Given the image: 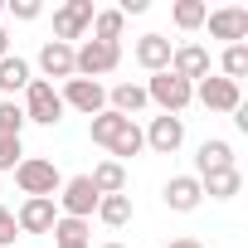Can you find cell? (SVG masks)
Masks as SVG:
<instances>
[{
  "mask_svg": "<svg viewBox=\"0 0 248 248\" xmlns=\"http://www.w3.org/2000/svg\"><path fill=\"white\" fill-rule=\"evenodd\" d=\"M88 34H93V39H102V44H122V34H127V20H122V10H117V5H112V10H97Z\"/></svg>",
  "mask_w": 248,
  "mask_h": 248,
  "instance_id": "7402d4cb",
  "label": "cell"
},
{
  "mask_svg": "<svg viewBox=\"0 0 248 248\" xmlns=\"http://www.w3.org/2000/svg\"><path fill=\"white\" fill-rule=\"evenodd\" d=\"M54 219H59L54 200H20V209H15V229L20 233H49Z\"/></svg>",
  "mask_w": 248,
  "mask_h": 248,
  "instance_id": "2e32d148",
  "label": "cell"
},
{
  "mask_svg": "<svg viewBox=\"0 0 248 248\" xmlns=\"http://www.w3.org/2000/svg\"><path fill=\"white\" fill-rule=\"evenodd\" d=\"M170 54H175V44H170L166 34H141V39L132 44V59H137L146 73H166V68H170Z\"/></svg>",
  "mask_w": 248,
  "mask_h": 248,
  "instance_id": "9a60e30c",
  "label": "cell"
},
{
  "mask_svg": "<svg viewBox=\"0 0 248 248\" xmlns=\"http://www.w3.org/2000/svg\"><path fill=\"white\" fill-rule=\"evenodd\" d=\"M204 25H209V39H224V49L248 39V10L243 5H219L204 15Z\"/></svg>",
  "mask_w": 248,
  "mask_h": 248,
  "instance_id": "30bf717a",
  "label": "cell"
},
{
  "mask_svg": "<svg viewBox=\"0 0 248 248\" xmlns=\"http://www.w3.org/2000/svg\"><path fill=\"white\" fill-rule=\"evenodd\" d=\"M34 68H39V78L44 83H68L73 78V44H59V39H44V49H39V59H34Z\"/></svg>",
  "mask_w": 248,
  "mask_h": 248,
  "instance_id": "7c38bea8",
  "label": "cell"
},
{
  "mask_svg": "<svg viewBox=\"0 0 248 248\" xmlns=\"http://www.w3.org/2000/svg\"><path fill=\"white\" fill-rule=\"evenodd\" d=\"M166 248H200L195 238H175V243H166Z\"/></svg>",
  "mask_w": 248,
  "mask_h": 248,
  "instance_id": "4dcf8cb0",
  "label": "cell"
},
{
  "mask_svg": "<svg viewBox=\"0 0 248 248\" xmlns=\"http://www.w3.org/2000/svg\"><path fill=\"white\" fill-rule=\"evenodd\" d=\"M34 83V63L30 59H20V54H5L0 59V97H15V93H25Z\"/></svg>",
  "mask_w": 248,
  "mask_h": 248,
  "instance_id": "ac0fdd59",
  "label": "cell"
},
{
  "mask_svg": "<svg viewBox=\"0 0 248 248\" xmlns=\"http://www.w3.org/2000/svg\"><path fill=\"white\" fill-rule=\"evenodd\" d=\"M102 248H127V243H117V238H112V243H102Z\"/></svg>",
  "mask_w": 248,
  "mask_h": 248,
  "instance_id": "1f68e13d",
  "label": "cell"
},
{
  "mask_svg": "<svg viewBox=\"0 0 248 248\" xmlns=\"http://www.w3.org/2000/svg\"><path fill=\"white\" fill-rule=\"evenodd\" d=\"M170 73H175V78H185V83L209 78V73H214L209 49H204V44H175V54H170Z\"/></svg>",
  "mask_w": 248,
  "mask_h": 248,
  "instance_id": "4fadbf2b",
  "label": "cell"
},
{
  "mask_svg": "<svg viewBox=\"0 0 248 248\" xmlns=\"http://www.w3.org/2000/svg\"><path fill=\"white\" fill-rule=\"evenodd\" d=\"M88 180H93L97 195H122V190H127V166L107 156V161H97V166L88 170Z\"/></svg>",
  "mask_w": 248,
  "mask_h": 248,
  "instance_id": "d6986e66",
  "label": "cell"
},
{
  "mask_svg": "<svg viewBox=\"0 0 248 248\" xmlns=\"http://www.w3.org/2000/svg\"><path fill=\"white\" fill-rule=\"evenodd\" d=\"M49 233H54V243H59V248H68V243H88L93 224H88V219H68V214H59Z\"/></svg>",
  "mask_w": 248,
  "mask_h": 248,
  "instance_id": "603a6c76",
  "label": "cell"
},
{
  "mask_svg": "<svg viewBox=\"0 0 248 248\" xmlns=\"http://www.w3.org/2000/svg\"><path fill=\"white\" fill-rule=\"evenodd\" d=\"M25 112H20V102L15 97H0V137H25Z\"/></svg>",
  "mask_w": 248,
  "mask_h": 248,
  "instance_id": "484cf974",
  "label": "cell"
},
{
  "mask_svg": "<svg viewBox=\"0 0 248 248\" xmlns=\"http://www.w3.org/2000/svg\"><path fill=\"white\" fill-rule=\"evenodd\" d=\"M5 15H15L20 25H30V20L44 15V5H39V0H5Z\"/></svg>",
  "mask_w": 248,
  "mask_h": 248,
  "instance_id": "83f0119b",
  "label": "cell"
},
{
  "mask_svg": "<svg viewBox=\"0 0 248 248\" xmlns=\"http://www.w3.org/2000/svg\"><path fill=\"white\" fill-rule=\"evenodd\" d=\"M25 102H20V112H25V122H34V127H59L63 122V97H59V88L54 83H44V78H34L25 93H20Z\"/></svg>",
  "mask_w": 248,
  "mask_h": 248,
  "instance_id": "3957f363",
  "label": "cell"
},
{
  "mask_svg": "<svg viewBox=\"0 0 248 248\" xmlns=\"http://www.w3.org/2000/svg\"><path fill=\"white\" fill-rule=\"evenodd\" d=\"M97 190H93V180L88 175H68L63 185H59V195H54V204H59V214H68V219H93L97 214Z\"/></svg>",
  "mask_w": 248,
  "mask_h": 248,
  "instance_id": "5b68a950",
  "label": "cell"
},
{
  "mask_svg": "<svg viewBox=\"0 0 248 248\" xmlns=\"http://www.w3.org/2000/svg\"><path fill=\"white\" fill-rule=\"evenodd\" d=\"M161 200H166L170 214H195V209L204 204V190H200L195 175H170V180L161 185Z\"/></svg>",
  "mask_w": 248,
  "mask_h": 248,
  "instance_id": "8fae6325",
  "label": "cell"
},
{
  "mask_svg": "<svg viewBox=\"0 0 248 248\" xmlns=\"http://www.w3.org/2000/svg\"><path fill=\"white\" fill-rule=\"evenodd\" d=\"M132 214H137V204H132L127 190H122V195H102V200H97V219H102L107 229H127Z\"/></svg>",
  "mask_w": 248,
  "mask_h": 248,
  "instance_id": "ffe728a7",
  "label": "cell"
},
{
  "mask_svg": "<svg viewBox=\"0 0 248 248\" xmlns=\"http://www.w3.org/2000/svg\"><path fill=\"white\" fill-rule=\"evenodd\" d=\"M151 102H146V88L141 83H112L107 88V112H117V117H132L137 122V112H146Z\"/></svg>",
  "mask_w": 248,
  "mask_h": 248,
  "instance_id": "e0dca14e",
  "label": "cell"
},
{
  "mask_svg": "<svg viewBox=\"0 0 248 248\" xmlns=\"http://www.w3.org/2000/svg\"><path fill=\"white\" fill-rule=\"evenodd\" d=\"M68 248H93V243H68Z\"/></svg>",
  "mask_w": 248,
  "mask_h": 248,
  "instance_id": "d6a6232c",
  "label": "cell"
},
{
  "mask_svg": "<svg viewBox=\"0 0 248 248\" xmlns=\"http://www.w3.org/2000/svg\"><path fill=\"white\" fill-rule=\"evenodd\" d=\"M15 238H20V229H15V209L0 204V248H15Z\"/></svg>",
  "mask_w": 248,
  "mask_h": 248,
  "instance_id": "f1b7e54d",
  "label": "cell"
},
{
  "mask_svg": "<svg viewBox=\"0 0 248 248\" xmlns=\"http://www.w3.org/2000/svg\"><path fill=\"white\" fill-rule=\"evenodd\" d=\"M195 102L209 107V112H229V117H233V112L243 107V88L229 83V78H219V73H209V78L195 83Z\"/></svg>",
  "mask_w": 248,
  "mask_h": 248,
  "instance_id": "52a82bcc",
  "label": "cell"
},
{
  "mask_svg": "<svg viewBox=\"0 0 248 248\" xmlns=\"http://www.w3.org/2000/svg\"><path fill=\"white\" fill-rule=\"evenodd\" d=\"M10 175H15V185H20L25 200H54L59 185H63V175H59V166L49 156H25Z\"/></svg>",
  "mask_w": 248,
  "mask_h": 248,
  "instance_id": "6da1fadb",
  "label": "cell"
},
{
  "mask_svg": "<svg viewBox=\"0 0 248 248\" xmlns=\"http://www.w3.org/2000/svg\"><path fill=\"white\" fill-rule=\"evenodd\" d=\"M117 63H122V44H102V39H83V44H73V78H93V83H102Z\"/></svg>",
  "mask_w": 248,
  "mask_h": 248,
  "instance_id": "277c9868",
  "label": "cell"
},
{
  "mask_svg": "<svg viewBox=\"0 0 248 248\" xmlns=\"http://www.w3.org/2000/svg\"><path fill=\"white\" fill-rule=\"evenodd\" d=\"M141 137H146V151H156V156H175L180 146H185V117H151V127H141Z\"/></svg>",
  "mask_w": 248,
  "mask_h": 248,
  "instance_id": "9c48e42d",
  "label": "cell"
},
{
  "mask_svg": "<svg viewBox=\"0 0 248 248\" xmlns=\"http://www.w3.org/2000/svg\"><path fill=\"white\" fill-rule=\"evenodd\" d=\"M238 161H233V141H224V137H204L200 146H195V180L200 175H214V170H233Z\"/></svg>",
  "mask_w": 248,
  "mask_h": 248,
  "instance_id": "5bb4252c",
  "label": "cell"
},
{
  "mask_svg": "<svg viewBox=\"0 0 248 248\" xmlns=\"http://www.w3.org/2000/svg\"><path fill=\"white\" fill-rule=\"evenodd\" d=\"M204 15H209V5H204V0H175V5H170L175 30H200V25H204Z\"/></svg>",
  "mask_w": 248,
  "mask_h": 248,
  "instance_id": "d4e9b609",
  "label": "cell"
},
{
  "mask_svg": "<svg viewBox=\"0 0 248 248\" xmlns=\"http://www.w3.org/2000/svg\"><path fill=\"white\" fill-rule=\"evenodd\" d=\"M219 78H229V83L248 78V44H229L219 54Z\"/></svg>",
  "mask_w": 248,
  "mask_h": 248,
  "instance_id": "cb8c5ba5",
  "label": "cell"
},
{
  "mask_svg": "<svg viewBox=\"0 0 248 248\" xmlns=\"http://www.w3.org/2000/svg\"><path fill=\"white\" fill-rule=\"evenodd\" d=\"M200 190H204L209 200H219V204H224V200H233V195L243 190V170L233 166V170H214V175H200Z\"/></svg>",
  "mask_w": 248,
  "mask_h": 248,
  "instance_id": "44dd1931",
  "label": "cell"
},
{
  "mask_svg": "<svg viewBox=\"0 0 248 248\" xmlns=\"http://www.w3.org/2000/svg\"><path fill=\"white\" fill-rule=\"evenodd\" d=\"M0 15H5V0H0Z\"/></svg>",
  "mask_w": 248,
  "mask_h": 248,
  "instance_id": "836d02e7",
  "label": "cell"
},
{
  "mask_svg": "<svg viewBox=\"0 0 248 248\" xmlns=\"http://www.w3.org/2000/svg\"><path fill=\"white\" fill-rule=\"evenodd\" d=\"M59 97H63V107H68V112H83V117L107 112V88H102V83H93V78H68V83L59 88Z\"/></svg>",
  "mask_w": 248,
  "mask_h": 248,
  "instance_id": "ba28073f",
  "label": "cell"
},
{
  "mask_svg": "<svg viewBox=\"0 0 248 248\" xmlns=\"http://www.w3.org/2000/svg\"><path fill=\"white\" fill-rule=\"evenodd\" d=\"M93 15H97L93 0H63V5L54 10V39H59V44L83 39V34L93 30Z\"/></svg>",
  "mask_w": 248,
  "mask_h": 248,
  "instance_id": "8992f818",
  "label": "cell"
},
{
  "mask_svg": "<svg viewBox=\"0 0 248 248\" xmlns=\"http://www.w3.org/2000/svg\"><path fill=\"white\" fill-rule=\"evenodd\" d=\"M141 88H146V102H151V107H161L166 117H180V112L195 102V83L175 78L170 68H166V73H151Z\"/></svg>",
  "mask_w": 248,
  "mask_h": 248,
  "instance_id": "7a4b0ae2",
  "label": "cell"
},
{
  "mask_svg": "<svg viewBox=\"0 0 248 248\" xmlns=\"http://www.w3.org/2000/svg\"><path fill=\"white\" fill-rule=\"evenodd\" d=\"M25 161V141L20 137H0V170H15Z\"/></svg>",
  "mask_w": 248,
  "mask_h": 248,
  "instance_id": "4316f807",
  "label": "cell"
},
{
  "mask_svg": "<svg viewBox=\"0 0 248 248\" xmlns=\"http://www.w3.org/2000/svg\"><path fill=\"white\" fill-rule=\"evenodd\" d=\"M5 54H10V30L0 25V59H5Z\"/></svg>",
  "mask_w": 248,
  "mask_h": 248,
  "instance_id": "f546056e",
  "label": "cell"
}]
</instances>
